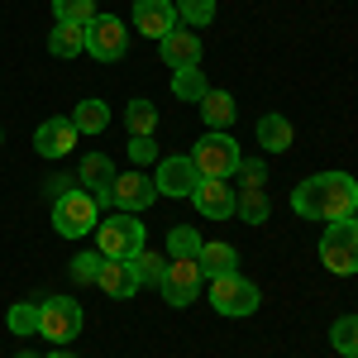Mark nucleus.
<instances>
[{
	"label": "nucleus",
	"mask_w": 358,
	"mask_h": 358,
	"mask_svg": "<svg viewBox=\"0 0 358 358\" xmlns=\"http://www.w3.org/2000/svg\"><path fill=\"white\" fill-rule=\"evenodd\" d=\"M292 210L301 215V220H354L358 210V182L349 172H315V177H306L301 187L292 192Z\"/></svg>",
	"instance_id": "f257e3e1"
},
{
	"label": "nucleus",
	"mask_w": 358,
	"mask_h": 358,
	"mask_svg": "<svg viewBox=\"0 0 358 358\" xmlns=\"http://www.w3.org/2000/svg\"><path fill=\"white\" fill-rule=\"evenodd\" d=\"M187 158L196 163L201 182H229L239 172V163H244V153H239V143H234L229 129H210L206 138H196V148Z\"/></svg>",
	"instance_id": "f03ea898"
},
{
	"label": "nucleus",
	"mask_w": 358,
	"mask_h": 358,
	"mask_svg": "<svg viewBox=\"0 0 358 358\" xmlns=\"http://www.w3.org/2000/svg\"><path fill=\"white\" fill-rule=\"evenodd\" d=\"M96 224H101V206H96V196L86 192V187H72L67 196L53 201V229L62 239H82Z\"/></svg>",
	"instance_id": "7ed1b4c3"
},
{
	"label": "nucleus",
	"mask_w": 358,
	"mask_h": 358,
	"mask_svg": "<svg viewBox=\"0 0 358 358\" xmlns=\"http://www.w3.org/2000/svg\"><path fill=\"white\" fill-rule=\"evenodd\" d=\"M82 325H86V315L72 296H43V301H38V334H43L53 349L72 344V339L82 334Z\"/></svg>",
	"instance_id": "20e7f679"
},
{
	"label": "nucleus",
	"mask_w": 358,
	"mask_h": 358,
	"mask_svg": "<svg viewBox=\"0 0 358 358\" xmlns=\"http://www.w3.org/2000/svg\"><path fill=\"white\" fill-rule=\"evenodd\" d=\"M258 301H263V292H258L248 277H239V273L210 277V306H215L220 315H229V320L253 315V310H258Z\"/></svg>",
	"instance_id": "39448f33"
},
{
	"label": "nucleus",
	"mask_w": 358,
	"mask_h": 358,
	"mask_svg": "<svg viewBox=\"0 0 358 358\" xmlns=\"http://www.w3.org/2000/svg\"><path fill=\"white\" fill-rule=\"evenodd\" d=\"M320 263L339 277L358 273V224L354 220H334L325 224V239H320Z\"/></svg>",
	"instance_id": "423d86ee"
},
{
	"label": "nucleus",
	"mask_w": 358,
	"mask_h": 358,
	"mask_svg": "<svg viewBox=\"0 0 358 358\" xmlns=\"http://www.w3.org/2000/svg\"><path fill=\"white\" fill-rule=\"evenodd\" d=\"M96 244L106 258H134L143 248V220H134L129 210H115L110 220L96 224Z\"/></svg>",
	"instance_id": "0eeeda50"
},
{
	"label": "nucleus",
	"mask_w": 358,
	"mask_h": 358,
	"mask_svg": "<svg viewBox=\"0 0 358 358\" xmlns=\"http://www.w3.org/2000/svg\"><path fill=\"white\" fill-rule=\"evenodd\" d=\"M201 263L196 258H167V268H163V277H158V292H163V301L167 306H192L196 296H201Z\"/></svg>",
	"instance_id": "6e6552de"
},
{
	"label": "nucleus",
	"mask_w": 358,
	"mask_h": 358,
	"mask_svg": "<svg viewBox=\"0 0 358 358\" xmlns=\"http://www.w3.org/2000/svg\"><path fill=\"white\" fill-rule=\"evenodd\" d=\"M124 48H129V29L120 24L115 15H96L86 24V53L96 57V62H120Z\"/></svg>",
	"instance_id": "1a4fd4ad"
},
{
	"label": "nucleus",
	"mask_w": 358,
	"mask_h": 358,
	"mask_svg": "<svg viewBox=\"0 0 358 358\" xmlns=\"http://www.w3.org/2000/svg\"><path fill=\"white\" fill-rule=\"evenodd\" d=\"M153 196H158V182H153L148 172H115L110 210H129V215H138V210L153 206Z\"/></svg>",
	"instance_id": "9d476101"
},
{
	"label": "nucleus",
	"mask_w": 358,
	"mask_h": 358,
	"mask_svg": "<svg viewBox=\"0 0 358 358\" xmlns=\"http://www.w3.org/2000/svg\"><path fill=\"white\" fill-rule=\"evenodd\" d=\"M153 182H158V196H177V201H187L196 192V182H201V172L187 153H172V158H158V172H153Z\"/></svg>",
	"instance_id": "9b49d317"
},
{
	"label": "nucleus",
	"mask_w": 358,
	"mask_h": 358,
	"mask_svg": "<svg viewBox=\"0 0 358 358\" xmlns=\"http://www.w3.org/2000/svg\"><path fill=\"white\" fill-rule=\"evenodd\" d=\"M34 148H38V158H67V153L77 148V124H72V115L43 120V124L34 129Z\"/></svg>",
	"instance_id": "f8f14e48"
},
{
	"label": "nucleus",
	"mask_w": 358,
	"mask_h": 358,
	"mask_svg": "<svg viewBox=\"0 0 358 358\" xmlns=\"http://www.w3.org/2000/svg\"><path fill=\"white\" fill-rule=\"evenodd\" d=\"M110 182H115V163L106 153H86L82 167H77V187H86V192L96 196L101 210H110Z\"/></svg>",
	"instance_id": "ddd939ff"
},
{
	"label": "nucleus",
	"mask_w": 358,
	"mask_h": 358,
	"mask_svg": "<svg viewBox=\"0 0 358 358\" xmlns=\"http://www.w3.org/2000/svg\"><path fill=\"white\" fill-rule=\"evenodd\" d=\"M134 29L163 43L167 34L177 29V5L172 0H134Z\"/></svg>",
	"instance_id": "4468645a"
},
{
	"label": "nucleus",
	"mask_w": 358,
	"mask_h": 358,
	"mask_svg": "<svg viewBox=\"0 0 358 358\" xmlns=\"http://www.w3.org/2000/svg\"><path fill=\"white\" fill-rule=\"evenodd\" d=\"M192 206L206 220H234V187L229 182H196Z\"/></svg>",
	"instance_id": "2eb2a0df"
},
{
	"label": "nucleus",
	"mask_w": 358,
	"mask_h": 358,
	"mask_svg": "<svg viewBox=\"0 0 358 358\" xmlns=\"http://www.w3.org/2000/svg\"><path fill=\"white\" fill-rule=\"evenodd\" d=\"M158 53H163V62L172 72H177V67H201V38H196V29L177 24L163 43H158Z\"/></svg>",
	"instance_id": "dca6fc26"
},
{
	"label": "nucleus",
	"mask_w": 358,
	"mask_h": 358,
	"mask_svg": "<svg viewBox=\"0 0 358 358\" xmlns=\"http://www.w3.org/2000/svg\"><path fill=\"white\" fill-rule=\"evenodd\" d=\"M96 287H101L106 296H115V301H129V296L138 292V277H134V268H129V258H106Z\"/></svg>",
	"instance_id": "f3484780"
},
{
	"label": "nucleus",
	"mask_w": 358,
	"mask_h": 358,
	"mask_svg": "<svg viewBox=\"0 0 358 358\" xmlns=\"http://www.w3.org/2000/svg\"><path fill=\"white\" fill-rule=\"evenodd\" d=\"M196 263H201V277L206 282L210 277H224V273H239V248L234 244H201Z\"/></svg>",
	"instance_id": "a211bd4d"
},
{
	"label": "nucleus",
	"mask_w": 358,
	"mask_h": 358,
	"mask_svg": "<svg viewBox=\"0 0 358 358\" xmlns=\"http://www.w3.org/2000/svg\"><path fill=\"white\" fill-rule=\"evenodd\" d=\"M196 106H201V120H206L210 129H229V124H234V115H239V106H234V96H229V91H206Z\"/></svg>",
	"instance_id": "6ab92c4d"
},
{
	"label": "nucleus",
	"mask_w": 358,
	"mask_h": 358,
	"mask_svg": "<svg viewBox=\"0 0 358 358\" xmlns=\"http://www.w3.org/2000/svg\"><path fill=\"white\" fill-rule=\"evenodd\" d=\"M234 215L244 224H263L273 215V201H268L263 187H239V192H234Z\"/></svg>",
	"instance_id": "aec40b11"
},
{
	"label": "nucleus",
	"mask_w": 358,
	"mask_h": 358,
	"mask_svg": "<svg viewBox=\"0 0 358 358\" xmlns=\"http://www.w3.org/2000/svg\"><path fill=\"white\" fill-rule=\"evenodd\" d=\"M292 120L287 115H263L258 120V143H263V153H287L292 148Z\"/></svg>",
	"instance_id": "412c9836"
},
{
	"label": "nucleus",
	"mask_w": 358,
	"mask_h": 358,
	"mask_svg": "<svg viewBox=\"0 0 358 358\" xmlns=\"http://www.w3.org/2000/svg\"><path fill=\"white\" fill-rule=\"evenodd\" d=\"M124 129H129V138H153V129H158V106L153 101H129L124 106Z\"/></svg>",
	"instance_id": "4be33fe9"
},
{
	"label": "nucleus",
	"mask_w": 358,
	"mask_h": 358,
	"mask_svg": "<svg viewBox=\"0 0 358 358\" xmlns=\"http://www.w3.org/2000/svg\"><path fill=\"white\" fill-rule=\"evenodd\" d=\"M48 53H53V57L86 53V24H57L53 34H48Z\"/></svg>",
	"instance_id": "5701e85b"
},
{
	"label": "nucleus",
	"mask_w": 358,
	"mask_h": 358,
	"mask_svg": "<svg viewBox=\"0 0 358 358\" xmlns=\"http://www.w3.org/2000/svg\"><path fill=\"white\" fill-rule=\"evenodd\" d=\"M206 91H210V82H206V72H201V67H177V72H172V96H177V101L196 106Z\"/></svg>",
	"instance_id": "b1692460"
},
{
	"label": "nucleus",
	"mask_w": 358,
	"mask_h": 358,
	"mask_svg": "<svg viewBox=\"0 0 358 358\" xmlns=\"http://www.w3.org/2000/svg\"><path fill=\"white\" fill-rule=\"evenodd\" d=\"M72 124H77V134H101V129L110 124V106L91 96V101H82V106L72 110Z\"/></svg>",
	"instance_id": "393cba45"
},
{
	"label": "nucleus",
	"mask_w": 358,
	"mask_h": 358,
	"mask_svg": "<svg viewBox=\"0 0 358 358\" xmlns=\"http://www.w3.org/2000/svg\"><path fill=\"white\" fill-rule=\"evenodd\" d=\"M201 244H206V239L196 234L192 224H172V229H167V258H196Z\"/></svg>",
	"instance_id": "a878e982"
},
{
	"label": "nucleus",
	"mask_w": 358,
	"mask_h": 358,
	"mask_svg": "<svg viewBox=\"0 0 358 358\" xmlns=\"http://www.w3.org/2000/svg\"><path fill=\"white\" fill-rule=\"evenodd\" d=\"M330 344H334V354H344V358H358V315H339L330 325Z\"/></svg>",
	"instance_id": "bb28decb"
},
{
	"label": "nucleus",
	"mask_w": 358,
	"mask_h": 358,
	"mask_svg": "<svg viewBox=\"0 0 358 358\" xmlns=\"http://www.w3.org/2000/svg\"><path fill=\"white\" fill-rule=\"evenodd\" d=\"M177 5V24L187 29H206L215 20V0H172Z\"/></svg>",
	"instance_id": "cd10ccee"
},
{
	"label": "nucleus",
	"mask_w": 358,
	"mask_h": 358,
	"mask_svg": "<svg viewBox=\"0 0 358 358\" xmlns=\"http://www.w3.org/2000/svg\"><path fill=\"white\" fill-rule=\"evenodd\" d=\"M53 15L57 24H91L101 10H96V0H53Z\"/></svg>",
	"instance_id": "c85d7f7f"
},
{
	"label": "nucleus",
	"mask_w": 358,
	"mask_h": 358,
	"mask_svg": "<svg viewBox=\"0 0 358 358\" xmlns=\"http://www.w3.org/2000/svg\"><path fill=\"white\" fill-rule=\"evenodd\" d=\"M5 325H10L15 334H38V301H20V306H10Z\"/></svg>",
	"instance_id": "c756f323"
},
{
	"label": "nucleus",
	"mask_w": 358,
	"mask_h": 358,
	"mask_svg": "<svg viewBox=\"0 0 358 358\" xmlns=\"http://www.w3.org/2000/svg\"><path fill=\"white\" fill-rule=\"evenodd\" d=\"M129 268H134V277H138V282H158V277H163V268H167V258L148 253V248H138L134 258H129Z\"/></svg>",
	"instance_id": "7c9ffc66"
},
{
	"label": "nucleus",
	"mask_w": 358,
	"mask_h": 358,
	"mask_svg": "<svg viewBox=\"0 0 358 358\" xmlns=\"http://www.w3.org/2000/svg\"><path fill=\"white\" fill-rule=\"evenodd\" d=\"M101 263H106L101 248H96V253H77V258H72V277H77V282H96V277H101Z\"/></svg>",
	"instance_id": "2f4dec72"
},
{
	"label": "nucleus",
	"mask_w": 358,
	"mask_h": 358,
	"mask_svg": "<svg viewBox=\"0 0 358 358\" xmlns=\"http://www.w3.org/2000/svg\"><path fill=\"white\" fill-rule=\"evenodd\" d=\"M234 177H239L244 187H263V182H268V167H263V158H244Z\"/></svg>",
	"instance_id": "473e14b6"
},
{
	"label": "nucleus",
	"mask_w": 358,
	"mask_h": 358,
	"mask_svg": "<svg viewBox=\"0 0 358 358\" xmlns=\"http://www.w3.org/2000/svg\"><path fill=\"white\" fill-rule=\"evenodd\" d=\"M129 158H134L138 167H148L158 158V143H153V138H129Z\"/></svg>",
	"instance_id": "72a5a7b5"
},
{
	"label": "nucleus",
	"mask_w": 358,
	"mask_h": 358,
	"mask_svg": "<svg viewBox=\"0 0 358 358\" xmlns=\"http://www.w3.org/2000/svg\"><path fill=\"white\" fill-rule=\"evenodd\" d=\"M72 187H77V177H67V172H53V177H48V196H53V201H57V196H67Z\"/></svg>",
	"instance_id": "f704fd0d"
},
{
	"label": "nucleus",
	"mask_w": 358,
	"mask_h": 358,
	"mask_svg": "<svg viewBox=\"0 0 358 358\" xmlns=\"http://www.w3.org/2000/svg\"><path fill=\"white\" fill-rule=\"evenodd\" d=\"M48 358H77V354H67V344H62V349H53Z\"/></svg>",
	"instance_id": "c9c22d12"
},
{
	"label": "nucleus",
	"mask_w": 358,
	"mask_h": 358,
	"mask_svg": "<svg viewBox=\"0 0 358 358\" xmlns=\"http://www.w3.org/2000/svg\"><path fill=\"white\" fill-rule=\"evenodd\" d=\"M15 358H38V354H29V349H20V354H15Z\"/></svg>",
	"instance_id": "e433bc0d"
},
{
	"label": "nucleus",
	"mask_w": 358,
	"mask_h": 358,
	"mask_svg": "<svg viewBox=\"0 0 358 358\" xmlns=\"http://www.w3.org/2000/svg\"><path fill=\"white\" fill-rule=\"evenodd\" d=\"M0 143H5V129H0Z\"/></svg>",
	"instance_id": "4c0bfd02"
},
{
	"label": "nucleus",
	"mask_w": 358,
	"mask_h": 358,
	"mask_svg": "<svg viewBox=\"0 0 358 358\" xmlns=\"http://www.w3.org/2000/svg\"><path fill=\"white\" fill-rule=\"evenodd\" d=\"M354 224H358V210H354Z\"/></svg>",
	"instance_id": "58836bf2"
}]
</instances>
